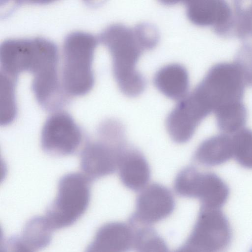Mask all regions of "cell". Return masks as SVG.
Wrapping results in <instances>:
<instances>
[{
	"instance_id": "4",
	"label": "cell",
	"mask_w": 252,
	"mask_h": 252,
	"mask_svg": "<svg viewBox=\"0 0 252 252\" xmlns=\"http://www.w3.org/2000/svg\"><path fill=\"white\" fill-rule=\"evenodd\" d=\"M91 181L83 173L77 172L60 179L56 198L45 215L54 230L73 224L85 213L90 202Z\"/></svg>"
},
{
	"instance_id": "12",
	"label": "cell",
	"mask_w": 252,
	"mask_h": 252,
	"mask_svg": "<svg viewBox=\"0 0 252 252\" xmlns=\"http://www.w3.org/2000/svg\"><path fill=\"white\" fill-rule=\"evenodd\" d=\"M134 236L129 223L112 221L97 229L90 245L96 252H129L133 250Z\"/></svg>"
},
{
	"instance_id": "19",
	"label": "cell",
	"mask_w": 252,
	"mask_h": 252,
	"mask_svg": "<svg viewBox=\"0 0 252 252\" xmlns=\"http://www.w3.org/2000/svg\"><path fill=\"white\" fill-rule=\"evenodd\" d=\"M17 79L0 72V124L11 123L17 114L16 86Z\"/></svg>"
},
{
	"instance_id": "7",
	"label": "cell",
	"mask_w": 252,
	"mask_h": 252,
	"mask_svg": "<svg viewBox=\"0 0 252 252\" xmlns=\"http://www.w3.org/2000/svg\"><path fill=\"white\" fill-rule=\"evenodd\" d=\"M82 140L80 127L65 111L54 112L47 119L42 128L41 147L45 152L52 155H72Z\"/></svg>"
},
{
	"instance_id": "18",
	"label": "cell",
	"mask_w": 252,
	"mask_h": 252,
	"mask_svg": "<svg viewBox=\"0 0 252 252\" xmlns=\"http://www.w3.org/2000/svg\"><path fill=\"white\" fill-rule=\"evenodd\" d=\"M232 2L229 37L244 40L252 38V0H236Z\"/></svg>"
},
{
	"instance_id": "21",
	"label": "cell",
	"mask_w": 252,
	"mask_h": 252,
	"mask_svg": "<svg viewBox=\"0 0 252 252\" xmlns=\"http://www.w3.org/2000/svg\"><path fill=\"white\" fill-rule=\"evenodd\" d=\"M231 138L233 158L241 166L252 169V130L243 128Z\"/></svg>"
},
{
	"instance_id": "26",
	"label": "cell",
	"mask_w": 252,
	"mask_h": 252,
	"mask_svg": "<svg viewBox=\"0 0 252 252\" xmlns=\"http://www.w3.org/2000/svg\"><path fill=\"white\" fill-rule=\"evenodd\" d=\"M251 252H252V251H251Z\"/></svg>"
},
{
	"instance_id": "17",
	"label": "cell",
	"mask_w": 252,
	"mask_h": 252,
	"mask_svg": "<svg viewBox=\"0 0 252 252\" xmlns=\"http://www.w3.org/2000/svg\"><path fill=\"white\" fill-rule=\"evenodd\" d=\"M214 113L219 129L226 134H234L244 128L247 119V110L243 101L223 106Z\"/></svg>"
},
{
	"instance_id": "22",
	"label": "cell",
	"mask_w": 252,
	"mask_h": 252,
	"mask_svg": "<svg viewBox=\"0 0 252 252\" xmlns=\"http://www.w3.org/2000/svg\"><path fill=\"white\" fill-rule=\"evenodd\" d=\"M234 63L240 69L246 86L252 87V41L245 42L239 47Z\"/></svg>"
},
{
	"instance_id": "23",
	"label": "cell",
	"mask_w": 252,
	"mask_h": 252,
	"mask_svg": "<svg viewBox=\"0 0 252 252\" xmlns=\"http://www.w3.org/2000/svg\"><path fill=\"white\" fill-rule=\"evenodd\" d=\"M134 29L145 50L151 49L158 44V32L153 25L148 23H140L134 27Z\"/></svg>"
},
{
	"instance_id": "14",
	"label": "cell",
	"mask_w": 252,
	"mask_h": 252,
	"mask_svg": "<svg viewBox=\"0 0 252 252\" xmlns=\"http://www.w3.org/2000/svg\"><path fill=\"white\" fill-rule=\"evenodd\" d=\"M154 81L158 90L167 97L181 100L188 94L189 77L187 69L178 63H170L160 68Z\"/></svg>"
},
{
	"instance_id": "10",
	"label": "cell",
	"mask_w": 252,
	"mask_h": 252,
	"mask_svg": "<svg viewBox=\"0 0 252 252\" xmlns=\"http://www.w3.org/2000/svg\"><path fill=\"white\" fill-rule=\"evenodd\" d=\"M97 136V139L86 144L80 155L82 171L91 181L117 170L119 157L127 146L99 134Z\"/></svg>"
},
{
	"instance_id": "6",
	"label": "cell",
	"mask_w": 252,
	"mask_h": 252,
	"mask_svg": "<svg viewBox=\"0 0 252 252\" xmlns=\"http://www.w3.org/2000/svg\"><path fill=\"white\" fill-rule=\"evenodd\" d=\"M174 189L182 197L197 198L203 207L211 208L224 203L229 193L225 182L217 174L202 172L196 168H184L177 175Z\"/></svg>"
},
{
	"instance_id": "15",
	"label": "cell",
	"mask_w": 252,
	"mask_h": 252,
	"mask_svg": "<svg viewBox=\"0 0 252 252\" xmlns=\"http://www.w3.org/2000/svg\"><path fill=\"white\" fill-rule=\"evenodd\" d=\"M232 158V138L225 133L215 135L203 141L194 155L197 163L207 167L221 165Z\"/></svg>"
},
{
	"instance_id": "13",
	"label": "cell",
	"mask_w": 252,
	"mask_h": 252,
	"mask_svg": "<svg viewBox=\"0 0 252 252\" xmlns=\"http://www.w3.org/2000/svg\"><path fill=\"white\" fill-rule=\"evenodd\" d=\"M117 171L122 184L133 191H141L148 185L150 169L146 158L138 150L127 146L121 153Z\"/></svg>"
},
{
	"instance_id": "25",
	"label": "cell",
	"mask_w": 252,
	"mask_h": 252,
	"mask_svg": "<svg viewBox=\"0 0 252 252\" xmlns=\"http://www.w3.org/2000/svg\"><path fill=\"white\" fill-rule=\"evenodd\" d=\"M85 252H96L92 247L89 245L86 248Z\"/></svg>"
},
{
	"instance_id": "2",
	"label": "cell",
	"mask_w": 252,
	"mask_h": 252,
	"mask_svg": "<svg viewBox=\"0 0 252 252\" xmlns=\"http://www.w3.org/2000/svg\"><path fill=\"white\" fill-rule=\"evenodd\" d=\"M98 40L111 54L113 74L121 91L129 96L140 94L146 82L136 69V64L145 49L134 28L121 24H112L101 32Z\"/></svg>"
},
{
	"instance_id": "8",
	"label": "cell",
	"mask_w": 252,
	"mask_h": 252,
	"mask_svg": "<svg viewBox=\"0 0 252 252\" xmlns=\"http://www.w3.org/2000/svg\"><path fill=\"white\" fill-rule=\"evenodd\" d=\"M211 113L207 104L192 91L180 100L168 114L166 120L168 132L175 142L185 143Z\"/></svg>"
},
{
	"instance_id": "24",
	"label": "cell",
	"mask_w": 252,
	"mask_h": 252,
	"mask_svg": "<svg viewBox=\"0 0 252 252\" xmlns=\"http://www.w3.org/2000/svg\"><path fill=\"white\" fill-rule=\"evenodd\" d=\"M0 252H36L31 248L21 236H12L1 243Z\"/></svg>"
},
{
	"instance_id": "16",
	"label": "cell",
	"mask_w": 252,
	"mask_h": 252,
	"mask_svg": "<svg viewBox=\"0 0 252 252\" xmlns=\"http://www.w3.org/2000/svg\"><path fill=\"white\" fill-rule=\"evenodd\" d=\"M53 230L45 216H35L27 221L20 236L37 252L50 244Z\"/></svg>"
},
{
	"instance_id": "5",
	"label": "cell",
	"mask_w": 252,
	"mask_h": 252,
	"mask_svg": "<svg viewBox=\"0 0 252 252\" xmlns=\"http://www.w3.org/2000/svg\"><path fill=\"white\" fill-rule=\"evenodd\" d=\"M245 84L234 63L220 62L212 66L194 89L214 112L233 103L243 101Z\"/></svg>"
},
{
	"instance_id": "1",
	"label": "cell",
	"mask_w": 252,
	"mask_h": 252,
	"mask_svg": "<svg viewBox=\"0 0 252 252\" xmlns=\"http://www.w3.org/2000/svg\"><path fill=\"white\" fill-rule=\"evenodd\" d=\"M58 61L57 46L45 38L8 39L0 46V72L16 78L22 72L31 73L36 100L50 112L60 110L70 98L60 80Z\"/></svg>"
},
{
	"instance_id": "11",
	"label": "cell",
	"mask_w": 252,
	"mask_h": 252,
	"mask_svg": "<svg viewBox=\"0 0 252 252\" xmlns=\"http://www.w3.org/2000/svg\"><path fill=\"white\" fill-rule=\"evenodd\" d=\"M187 15L193 24L212 26L214 32L222 36L232 14V5L223 0H193L186 2Z\"/></svg>"
},
{
	"instance_id": "3",
	"label": "cell",
	"mask_w": 252,
	"mask_h": 252,
	"mask_svg": "<svg viewBox=\"0 0 252 252\" xmlns=\"http://www.w3.org/2000/svg\"><path fill=\"white\" fill-rule=\"evenodd\" d=\"M98 42V38L84 32H71L65 36L61 82L69 97L85 95L92 89L94 83L92 63Z\"/></svg>"
},
{
	"instance_id": "9",
	"label": "cell",
	"mask_w": 252,
	"mask_h": 252,
	"mask_svg": "<svg viewBox=\"0 0 252 252\" xmlns=\"http://www.w3.org/2000/svg\"><path fill=\"white\" fill-rule=\"evenodd\" d=\"M175 207L174 196L168 188L158 183L148 185L138 194L128 222L133 226H151L170 216Z\"/></svg>"
},
{
	"instance_id": "20",
	"label": "cell",
	"mask_w": 252,
	"mask_h": 252,
	"mask_svg": "<svg viewBox=\"0 0 252 252\" xmlns=\"http://www.w3.org/2000/svg\"><path fill=\"white\" fill-rule=\"evenodd\" d=\"M132 226L135 230L133 250L135 252H169L165 241L151 226Z\"/></svg>"
}]
</instances>
